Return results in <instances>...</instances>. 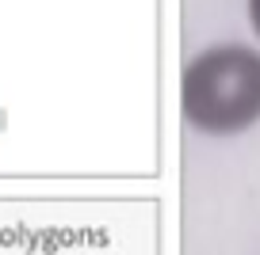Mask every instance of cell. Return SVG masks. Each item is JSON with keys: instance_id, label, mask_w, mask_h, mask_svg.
<instances>
[{"instance_id": "6da1fadb", "label": "cell", "mask_w": 260, "mask_h": 255, "mask_svg": "<svg viewBox=\"0 0 260 255\" xmlns=\"http://www.w3.org/2000/svg\"><path fill=\"white\" fill-rule=\"evenodd\" d=\"M184 118L195 130L230 137L260 118V54L249 46H211L184 69Z\"/></svg>"}, {"instance_id": "7a4b0ae2", "label": "cell", "mask_w": 260, "mask_h": 255, "mask_svg": "<svg viewBox=\"0 0 260 255\" xmlns=\"http://www.w3.org/2000/svg\"><path fill=\"white\" fill-rule=\"evenodd\" d=\"M249 19H252V31L260 34V0H249Z\"/></svg>"}]
</instances>
